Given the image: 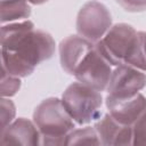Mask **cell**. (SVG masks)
<instances>
[{
  "instance_id": "cell-3",
  "label": "cell",
  "mask_w": 146,
  "mask_h": 146,
  "mask_svg": "<svg viewBox=\"0 0 146 146\" xmlns=\"http://www.w3.org/2000/svg\"><path fill=\"white\" fill-rule=\"evenodd\" d=\"M73 121L63 102L55 97L42 100L33 113V122L41 133L43 145H65L66 136L74 130Z\"/></svg>"
},
{
  "instance_id": "cell-15",
  "label": "cell",
  "mask_w": 146,
  "mask_h": 146,
  "mask_svg": "<svg viewBox=\"0 0 146 146\" xmlns=\"http://www.w3.org/2000/svg\"><path fill=\"white\" fill-rule=\"evenodd\" d=\"M132 145H146V111L133 123Z\"/></svg>"
},
{
  "instance_id": "cell-4",
  "label": "cell",
  "mask_w": 146,
  "mask_h": 146,
  "mask_svg": "<svg viewBox=\"0 0 146 146\" xmlns=\"http://www.w3.org/2000/svg\"><path fill=\"white\" fill-rule=\"evenodd\" d=\"M62 102L72 119L82 125L98 117L103 97L98 90L81 82H74L64 91Z\"/></svg>"
},
{
  "instance_id": "cell-6",
  "label": "cell",
  "mask_w": 146,
  "mask_h": 146,
  "mask_svg": "<svg viewBox=\"0 0 146 146\" xmlns=\"http://www.w3.org/2000/svg\"><path fill=\"white\" fill-rule=\"evenodd\" d=\"M112 72L111 63L103 55L97 42H95L94 47L76 67L74 76L79 82L103 91L107 88Z\"/></svg>"
},
{
  "instance_id": "cell-14",
  "label": "cell",
  "mask_w": 146,
  "mask_h": 146,
  "mask_svg": "<svg viewBox=\"0 0 146 146\" xmlns=\"http://www.w3.org/2000/svg\"><path fill=\"white\" fill-rule=\"evenodd\" d=\"M21 88V80L17 76L8 74L5 70L1 73V96L2 97H11L16 95L18 89Z\"/></svg>"
},
{
  "instance_id": "cell-11",
  "label": "cell",
  "mask_w": 146,
  "mask_h": 146,
  "mask_svg": "<svg viewBox=\"0 0 146 146\" xmlns=\"http://www.w3.org/2000/svg\"><path fill=\"white\" fill-rule=\"evenodd\" d=\"M95 42L79 35H70L59 43V59L62 68L71 75H74L76 67L83 57L90 51Z\"/></svg>"
},
{
  "instance_id": "cell-12",
  "label": "cell",
  "mask_w": 146,
  "mask_h": 146,
  "mask_svg": "<svg viewBox=\"0 0 146 146\" xmlns=\"http://www.w3.org/2000/svg\"><path fill=\"white\" fill-rule=\"evenodd\" d=\"M31 7L26 0H1V23L27 18Z\"/></svg>"
},
{
  "instance_id": "cell-18",
  "label": "cell",
  "mask_w": 146,
  "mask_h": 146,
  "mask_svg": "<svg viewBox=\"0 0 146 146\" xmlns=\"http://www.w3.org/2000/svg\"><path fill=\"white\" fill-rule=\"evenodd\" d=\"M140 36H141V42H143V48L146 55V32H140Z\"/></svg>"
},
{
  "instance_id": "cell-5",
  "label": "cell",
  "mask_w": 146,
  "mask_h": 146,
  "mask_svg": "<svg viewBox=\"0 0 146 146\" xmlns=\"http://www.w3.org/2000/svg\"><path fill=\"white\" fill-rule=\"evenodd\" d=\"M112 26V16L105 5L98 1L84 3L78 13L76 31L80 36L97 42Z\"/></svg>"
},
{
  "instance_id": "cell-2",
  "label": "cell",
  "mask_w": 146,
  "mask_h": 146,
  "mask_svg": "<svg viewBox=\"0 0 146 146\" xmlns=\"http://www.w3.org/2000/svg\"><path fill=\"white\" fill-rule=\"evenodd\" d=\"M97 44L111 65H130L146 71V55L140 32H137L131 25L119 23L111 26L103 39L97 41Z\"/></svg>"
},
{
  "instance_id": "cell-17",
  "label": "cell",
  "mask_w": 146,
  "mask_h": 146,
  "mask_svg": "<svg viewBox=\"0 0 146 146\" xmlns=\"http://www.w3.org/2000/svg\"><path fill=\"white\" fill-rule=\"evenodd\" d=\"M124 10L140 13L146 10V0H115Z\"/></svg>"
},
{
  "instance_id": "cell-8",
  "label": "cell",
  "mask_w": 146,
  "mask_h": 146,
  "mask_svg": "<svg viewBox=\"0 0 146 146\" xmlns=\"http://www.w3.org/2000/svg\"><path fill=\"white\" fill-rule=\"evenodd\" d=\"M106 106L110 114L121 123L133 125V123L146 111V98L141 94H136L131 97H113L107 95Z\"/></svg>"
},
{
  "instance_id": "cell-7",
  "label": "cell",
  "mask_w": 146,
  "mask_h": 146,
  "mask_svg": "<svg viewBox=\"0 0 146 146\" xmlns=\"http://www.w3.org/2000/svg\"><path fill=\"white\" fill-rule=\"evenodd\" d=\"M146 86V75L141 70L130 65H119L112 72L107 84L110 96L124 98L138 94Z\"/></svg>"
},
{
  "instance_id": "cell-9",
  "label": "cell",
  "mask_w": 146,
  "mask_h": 146,
  "mask_svg": "<svg viewBox=\"0 0 146 146\" xmlns=\"http://www.w3.org/2000/svg\"><path fill=\"white\" fill-rule=\"evenodd\" d=\"M95 129L99 136L102 145L120 146L132 145L133 129L130 124H124L115 120L111 114H105L95 123Z\"/></svg>"
},
{
  "instance_id": "cell-13",
  "label": "cell",
  "mask_w": 146,
  "mask_h": 146,
  "mask_svg": "<svg viewBox=\"0 0 146 146\" xmlns=\"http://www.w3.org/2000/svg\"><path fill=\"white\" fill-rule=\"evenodd\" d=\"M65 145H102V141L95 127H87L72 130L66 136Z\"/></svg>"
},
{
  "instance_id": "cell-10",
  "label": "cell",
  "mask_w": 146,
  "mask_h": 146,
  "mask_svg": "<svg viewBox=\"0 0 146 146\" xmlns=\"http://www.w3.org/2000/svg\"><path fill=\"white\" fill-rule=\"evenodd\" d=\"M0 144L6 145H31L41 144V133L34 122L25 117H18L1 130Z\"/></svg>"
},
{
  "instance_id": "cell-1",
  "label": "cell",
  "mask_w": 146,
  "mask_h": 146,
  "mask_svg": "<svg viewBox=\"0 0 146 146\" xmlns=\"http://www.w3.org/2000/svg\"><path fill=\"white\" fill-rule=\"evenodd\" d=\"M54 52L52 36L44 31L34 30L30 21L1 27L2 70L10 75L17 78L30 75L36 65L49 59Z\"/></svg>"
},
{
  "instance_id": "cell-19",
  "label": "cell",
  "mask_w": 146,
  "mask_h": 146,
  "mask_svg": "<svg viewBox=\"0 0 146 146\" xmlns=\"http://www.w3.org/2000/svg\"><path fill=\"white\" fill-rule=\"evenodd\" d=\"M26 1L30 2V3H32V5H41V3H44L48 0H26Z\"/></svg>"
},
{
  "instance_id": "cell-16",
  "label": "cell",
  "mask_w": 146,
  "mask_h": 146,
  "mask_svg": "<svg viewBox=\"0 0 146 146\" xmlns=\"http://www.w3.org/2000/svg\"><path fill=\"white\" fill-rule=\"evenodd\" d=\"M16 113L15 105L11 100L2 97L1 99V130L5 129L14 119Z\"/></svg>"
}]
</instances>
